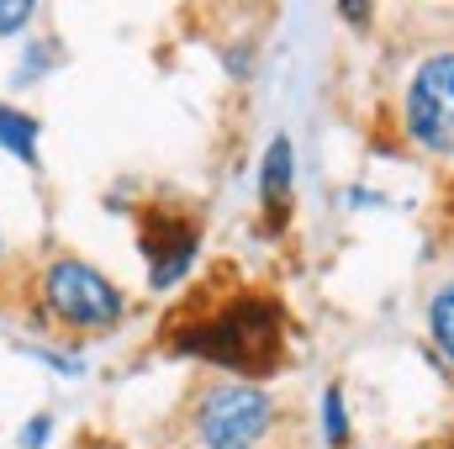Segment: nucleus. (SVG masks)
<instances>
[{"mask_svg":"<svg viewBox=\"0 0 454 449\" xmlns=\"http://www.w3.org/2000/svg\"><path fill=\"white\" fill-rule=\"evenodd\" d=\"M185 354H201L212 365H227V370H243V375H264L280 354V312L270 302H232L227 312H217L212 323L191 328L180 338Z\"/></svg>","mask_w":454,"mask_h":449,"instance_id":"nucleus-1","label":"nucleus"},{"mask_svg":"<svg viewBox=\"0 0 454 449\" xmlns=\"http://www.w3.org/2000/svg\"><path fill=\"white\" fill-rule=\"evenodd\" d=\"M43 302H48V312L59 323L90 328V334L116 328L121 312H127V302H121V291L112 286V275H101L85 259H53L43 270Z\"/></svg>","mask_w":454,"mask_h":449,"instance_id":"nucleus-2","label":"nucleus"},{"mask_svg":"<svg viewBox=\"0 0 454 449\" xmlns=\"http://www.w3.org/2000/svg\"><path fill=\"white\" fill-rule=\"evenodd\" d=\"M270 423H275V407L248 381H217L196 407V429L207 449H254L270 434Z\"/></svg>","mask_w":454,"mask_h":449,"instance_id":"nucleus-3","label":"nucleus"},{"mask_svg":"<svg viewBox=\"0 0 454 449\" xmlns=\"http://www.w3.org/2000/svg\"><path fill=\"white\" fill-rule=\"evenodd\" d=\"M407 138L423 148V154H454V53H434L418 64L412 85H407Z\"/></svg>","mask_w":454,"mask_h":449,"instance_id":"nucleus-4","label":"nucleus"},{"mask_svg":"<svg viewBox=\"0 0 454 449\" xmlns=\"http://www.w3.org/2000/svg\"><path fill=\"white\" fill-rule=\"evenodd\" d=\"M143 254H148V280H153V291H169V286L185 275L191 254H196V227L180 223V217H148V223H143Z\"/></svg>","mask_w":454,"mask_h":449,"instance_id":"nucleus-5","label":"nucleus"},{"mask_svg":"<svg viewBox=\"0 0 454 449\" xmlns=\"http://www.w3.org/2000/svg\"><path fill=\"white\" fill-rule=\"evenodd\" d=\"M259 201L270 212V223H286L291 212V138H275L264 148V164H259Z\"/></svg>","mask_w":454,"mask_h":449,"instance_id":"nucleus-6","label":"nucleus"},{"mask_svg":"<svg viewBox=\"0 0 454 449\" xmlns=\"http://www.w3.org/2000/svg\"><path fill=\"white\" fill-rule=\"evenodd\" d=\"M0 148H5V154H16L21 164H32V169H37V116L0 106Z\"/></svg>","mask_w":454,"mask_h":449,"instance_id":"nucleus-7","label":"nucleus"},{"mask_svg":"<svg viewBox=\"0 0 454 449\" xmlns=\"http://www.w3.org/2000/svg\"><path fill=\"white\" fill-rule=\"evenodd\" d=\"M428 334H434V343L454 359V286H444V291L428 302Z\"/></svg>","mask_w":454,"mask_h":449,"instance_id":"nucleus-8","label":"nucleus"},{"mask_svg":"<svg viewBox=\"0 0 454 449\" xmlns=\"http://www.w3.org/2000/svg\"><path fill=\"white\" fill-rule=\"evenodd\" d=\"M323 434H328L333 449H343V439H348V418H343V391L339 386L323 391Z\"/></svg>","mask_w":454,"mask_h":449,"instance_id":"nucleus-9","label":"nucleus"},{"mask_svg":"<svg viewBox=\"0 0 454 449\" xmlns=\"http://www.w3.org/2000/svg\"><path fill=\"white\" fill-rule=\"evenodd\" d=\"M32 16H37V5H32V0H0V37H16Z\"/></svg>","mask_w":454,"mask_h":449,"instance_id":"nucleus-10","label":"nucleus"},{"mask_svg":"<svg viewBox=\"0 0 454 449\" xmlns=\"http://www.w3.org/2000/svg\"><path fill=\"white\" fill-rule=\"evenodd\" d=\"M48 434H53V418H48V413H37V418L21 429V449H43V445H48Z\"/></svg>","mask_w":454,"mask_h":449,"instance_id":"nucleus-11","label":"nucleus"},{"mask_svg":"<svg viewBox=\"0 0 454 449\" xmlns=\"http://www.w3.org/2000/svg\"><path fill=\"white\" fill-rule=\"evenodd\" d=\"M0 254H5V238H0Z\"/></svg>","mask_w":454,"mask_h":449,"instance_id":"nucleus-12","label":"nucleus"}]
</instances>
